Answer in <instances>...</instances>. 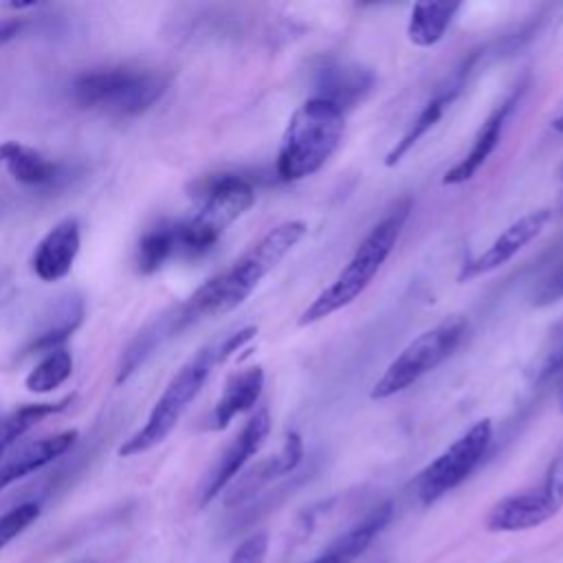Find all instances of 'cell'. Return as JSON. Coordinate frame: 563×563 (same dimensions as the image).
Segmentation results:
<instances>
[{
	"label": "cell",
	"instance_id": "cell-15",
	"mask_svg": "<svg viewBox=\"0 0 563 563\" xmlns=\"http://www.w3.org/2000/svg\"><path fill=\"white\" fill-rule=\"evenodd\" d=\"M559 510L541 488L526 490L497 501L486 517V528L490 532H521L545 523Z\"/></svg>",
	"mask_w": 563,
	"mask_h": 563
},
{
	"label": "cell",
	"instance_id": "cell-10",
	"mask_svg": "<svg viewBox=\"0 0 563 563\" xmlns=\"http://www.w3.org/2000/svg\"><path fill=\"white\" fill-rule=\"evenodd\" d=\"M268 433H271V413L266 407H262L246 420L242 431L235 435V440L224 449L216 466L209 471L202 484L200 506H207L209 501H213L242 473L244 464L260 451Z\"/></svg>",
	"mask_w": 563,
	"mask_h": 563
},
{
	"label": "cell",
	"instance_id": "cell-21",
	"mask_svg": "<svg viewBox=\"0 0 563 563\" xmlns=\"http://www.w3.org/2000/svg\"><path fill=\"white\" fill-rule=\"evenodd\" d=\"M84 299L79 295H66L62 297L51 312L44 325L29 339L22 354H37V352H51L57 350L81 323L84 319Z\"/></svg>",
	"mask_w": 563,
	"mask_h": 563
},
{
	"label": "cell",
	"instance_id": "cell-24",
	"mask_svg": "<svg viewBox=\"0 0 563 563\" xmlns=\"http://www.w3.org/2000/svg\"><path fill=\"white\" fill-rule=\"evenodd\" d=\"M178 255L176 251V235H174V222H158L156 227L147 229L139 244H136V271L141 275H152L158 268L165 266L167 260Z\"/></svg>",
	"mask_w": 563,
	"mask_h": 563
},
{
	"label": "cell",
	"instance_id": "cell-28",
	"mask_svg": "<svg viewBox=\"0 0 563 563\" xmlns=\"http://www.w3.org/2000/svg\"><path fill=\"white\" fill-rule=\"evenodd\" d=\"M266 552H268V534L266 532H255V534L246 537L235 548L229 563H264Z\"/></svg>",
	"mask_w": 563,
	"mask_h": 563
},
{
	"label": "cell",
	"instance_id": "cell-7",
	"mask_svg": "<svg viewBox=\"0 0 563 563\" xmlns=\"http://www.w3.org/2000/svg\"><path fill=\"white\" fill-rule=\"evenodd\" d=\"M490 440L493 422L488 418L475 422L468 431H464L449 449H444L431 464L420 471L416 479L418 499L429 506L438 501L444 493L460 486L484 460Z\"/></svg>",
	"mask_w": 563,
	"mask_h": 563
},
{
	"label": "cell",
	"instance_id": "cell-4",
	"mask_svg": "<svg viewBox=\"0 0 563 563\" xmlns=\"http://www.w3.org/2000/svg\"><path fill=\"white\" fill-rule=\"evenodd\" d=\"M165 88L167 81L158 73L106 66L75 75L70 81V99L79 108L132 117L152 108Z\"/></svg>",
	"mask_w": 563,
	"mask_h": 563
},
{
	"label": "cell",
	"instance_id": "cell-26",
	"mask_svg": "<svg viewBox=\"0 0 563 563\" xmlns=\"http://www.w3.org/2000/svg\"><path fill=\"white\" fill-rule=\"evenodd\" d=\"M73 374V354L64 347L51 350L42 356V361L26 374L24 385L33 394H48L66 383Z\"/></svg>",
	"mask_w": 563,
	"mask_h": 563
},
{
	"label": "cell",
	"instance_id": "cell-13",
	"mask_svg": "<svg viewBox=\"0 0 563 563\" xmlns=\"http://www.w3.org/2000/svg\"><path fill=\"white\" fill-rule=\"evenodd\" d=\"M523 90H526L523 84L517 86L499 106H495V110L486 117V121L477 130V134L473 139V145L466 152V156L462 161H457L451 169L444 172L442 185H462L479 172V167L488 161V156L497 147V143L501 139V132H504V125H506L508 117L512 114V110L519 106Z\"/></svg>",
	"mask_w": 563,
	"mask_h": 563
},
{
	"label": "cell",
	"instance_id": "cell-18",
	"mask_svg": "<svg viewBox=\"0 0 563 563\" xmlns=\"http://www.w3.org/2000/svg\"><path fill=\"white\" fill-rule=\"evenodd\" d=\"M185 328L178 319L176 308L158 314L156 319H152L143 330L136 332V336L128 343V347L123 350L119 365H117V385L125 383L134 372H139L145 361L156 354L165 341H169L172 336L180 334Z\"/></svg>",
	"mask_w": 563,
	"mask_h": 563
},
{
	"label": "cell",
	"instance_id": "cell-19",
	"mask_svg": "<svg viewBox=\"0 0 563 563\" xmlns=\"http://www.w3.org/2000/svg\"><path fill=\"white\" fill-rule=\"evenodd\" d=\"M468 68H471V64H464V66L460 68V73H457L446 86H442V88L422 106V110L418 112V117L413 119V123L407 128V132H405V134L396 141V145L387 152V156H385V165H387V167L398 165V163L402 161V156H407L409 150L442 119L444 110H446V108L453 103V99L460 95Z\"/></svg>",
	"mask_w": 563,
	"mask_h": 563
},
{
	"label": "cell",
	"instance_id": "cell-12",
	"mask_svg": "<svg viewBox=\"0 0 563 563\" xmlns=\"http://www.w3.org/2000/svg\"><path fill=\"white\" fill-rule=\"evenodd\" d=\"M0 165L7 167L13 180L40 191L62 189L73 174V167L66 163L53 161L42 152L15 141L0 143Z\"/></svg>",
	"mask_w": 563,
	"mask_h": 563
},
{
	"label": "cell",
	"instance_id": "cell-11",
	"mask_svg": "<svg viewBox=\"0 0 563 563\" xmlns=\"http://www.w3.org/2000/svg\"><path fill=\"white\" fill-rule=\"evenodd\" d=\"M303 457V442L297 431H288L284 438L282 449L251 466L249 471L240 473L229 486L224 495V506H242L251 501L266 484L292 473Z\"/></svg>",
	"mask_w": 563,
	"mask_h": 563
},
{
	"label": "cell",
	"instance_id": "cell-25",
	"mask_svg": "<svg viewBox=\"0 0 563 563\" xmlns=\"http://www.w3.org/2000/svg\"><path fill=\"white\" fill-rule=\"evenodd\" d=\"M73 402V396H66L57 402H33V405H22L15 411H11L7 418L0 420V457L40 420L64 411Z\"/></svg>",
	"mask_w": 563,
	"mask_h": 563
},
{
	"label": "cell",
	"instance_id": "cell-1",
	"mask_svg": "<svg viewBox=\"0 0 563 563\" xmlns=\"http://www.w3.org/2000/svg\"><path fill=\"white\" fill-rule=\"evenodd\" d=\"M308 227L301 220H286L260 238L240 260L224 273L207 279L178 306L185 328L205 319L231 312L238 308L257 284L299 244Z\"/></svg>",
	"mask_w": 563,
	"mask_h": 563
},
{
	"label": "cell",
	"instance_id": "cell-31",
	"mask_svg": "<svg viewBox=\"0 0 563 563\" xmlns=\"http://www.w3.org/2000/svg\"><path fill=\"white\" fill-rule=\"evenodd\" d=\"M257 334V328L255 325H244L240 328L238 332L229 334L227 339H222L220 343H216V356H218V363L227 361L233 352H238L244 343H249L253 336Z\"/></svg>",
	"mask_w": 563,
	"mask_h": 563
},
{
	"label": "cell",
	"instance_id": "cell-14",
	"mask_svg": "<svg viewBox=\"0 0 563 563\" xmlns=\"http://www.w3.org/2000/svg\"><path fill=\"white\" fill-rule=\"evenodd\" d=\"M81 244V229L75 218L57 222L35 246L31 268L42 282H57L66 277L75 264Z\"/></svg>",
	"mask_w": 563,
	"mask_h": 563
},
{
	"label": "cell",
	"instance_id": "cell-16",
	"mask_svg": "<svg viewBox=\"0 0 563 563\" xmlns=\"http://www.w3.org/2000/svg\"><path fill=\"white\" fill-rule=\"evenodd\" d=\"M374 86V73L365 66L350 64V62H328L319 68L317 77V95L339 110L354 108L363 101Z\"/></svg>",
	"mask_w": 563,
	"mask_h": 563
},
{
	"label": "cell",
	"instance_id": "cell-27",
	"mask_svg": "<svg viewBox=\"0 0 563 563\" xmlns=\"http://www.w3.org/2000/svg\"><path fill=\"white\" fill-rule=\"evenodd\" d=\"M40 517V504L26 501L4 515H0V550L7 548L18 534H22Z\"/></svg>",
	"mask_w": 563,
	"mask_h": 563
},
{
	"label": "cell",
	"instance_id": "cell-23",
	"mask_svg": "<svg viewBox=\"0 0 563 563\" xmlns=\"http://www.w3.org/2000/svg\"><path fill=\"white\" fill-rule=\"evenodd\" d=\"M391 517H394V504L391 501H385V504L376 506L356 526H352L347 532L336 537L328 545V550L334 552L345 563H352L354 559H358V554H363L367 550V545L391 521Z\"/></svg>",
	"mask_w": 563,
	"mask_h": 563
},
{
	"label": "cell",
	"instance_id": "cell-35",
	"mask_svg": "<svg viewBox=\"0 0 563 563\" xmlns=\"http://www.w3.org/2000/svg\"><path fill=\"white\" fill-rule=\"evenodd\" d=\"M552 128H554L556 132H561V134H563V114H561V117H556V119H552Z\"/></svg>",
	"mask_w": 563,
	"mask_h": 563
},
{
	"label": "cell",
	"instance_id": "cell-17",
	"mask_svg": "<svg viewBox=\"0 0 563 563\" xmlns=\"http://www.w3.org/2000/svg\"><path fill=\"white\" fill-rule=\"evenodd\" d=\"M77 440V431H59L40 440H33L18 451H13L4 462H0V490L9 484L35 473L37 468L51 464L59 455H64Z\"/></svg>",
	"mask_w": 563,
	"mask_h": 563
},
{
	"label": "cell",
	"instance_id": "cell-34",
	"mask_svg": "<svg viewBox=\"0 0 563 563\" xmlns=\"http://www.w3.org/2000/svg\"><path fill=\"white\" fill-rule=\"evenodd\" d=\"M563 365V350L556 354V358H554V363L548 367V374L552 372V367H561ZM561 409H563V394H561Z\"/></svg>",
	"mask_w": 563,
	"mask_h": 563
},
{
	"label": "cell",
	"instance_id": "cell-2",
	"mask_svg": "<svg viewBox=\"0 0 563 563\" xmlns=\"http://www.w3.org/2000/svg\"><path fill=\"white\" fill-rule=\"evenodd\" d=\"M411 213V198L398 200L363 238L350 262L339 271V275L303 308L297 323L312 325L328 319L336 310L350 306L376 277L389 253L394 251L402 227Z\"/></svg>",
	"mask_w": 563,
	"mask_h": 563
},
{
	"label": "cell",
	"instance_id": "cell-33",
	"mask_svg": "<svg viewBox=\"0 0 563 563\" xmlns=\"http://www.w3.org/2000/svg\"><path fill=\"white\" fill-rule=\"evenodd\" d=\"M308 563H345V561L339 559L334 552H330V550L325 548L317 559H312V561H308Z\"/></svg>",
	"mask_w": 563,
	"mask_h": 563
},
{
	"label": "cell",
	"instance_id": "cell-8",
	"mask_svg": "<svg viewBox=\"0 0 563 563\" xmlns=\"http://www.w3.org/2000/svg\"><path fill=\"white\" fill-rule=\"evenodd\" d=\"M189 196L196 202L191 216L222 235L255 202V187L242 174L220 172L194 180Z\"/></svg>",
	"mask_w": 563,
	"mask_h": 563
},
{
	"label": "cell",
	"instance_id": "cell-5",
	"mask_svg": "<svg viewBox=\"0 0 563 563\" xmlns=\"http://www.w3.org/2000/svg\"><path fill=\"white\" fill-rule=\"evenodd\" d=\"M216 363H218L216 345H207L198 350L167 383L161 398L154 402L145 424L119 446V455L121 457L139 455L161 444L172 433V429L176 427L185 409L191 405V400L200 394Z\"/></svg>",
	"mask_w": 563,
	"mask_h": 563
},
{
	"label": "cell",
	"instance_id": "cell-29",
	"mask_svg": "<svg viewBox=\"0 0 563 563\" xmlns=\"http://www.w3.org/2000/svg\"><path fill=\"white\" fill-rule=\"evenodd\" d=\"M563 299V262L561 266H556L541 284L539 288L534 290L532 295V303L537 308H545V306H552L556 301Z\"/></svg>",
	"mask_w": 563,
	"mask_h": 563
},
{
	"label": "cell",
	"instance_id": "cell-20",
	"mask_svg": "<svg viewBox=\"0 0 563 563\" xmlns=\"http://www.w3.org/2000/svg\"><path fill=\"white\" fill-rule=\"evenodd\" d=\"M264 389V369L260 365L246 367L238 374H233L224 389L222 396L218 398L213 413H211V429H227L231 420L249 409L260 400Z\"/></svg>",
	"mask_w": 563,
	"mask_h": 563
},
{
	"label": "cell",
	"instance_id": "cell-36",
	"mask_svg": "<svg viewBox=\"0 0 563 563\" xmlns=\"http://www.w3.org/2000/svg\"><path fill=\"white\" fill-rule=\"evenodd\" d=\"M561 178H563V167H561Z\"/></svg>",
	"mask_w": 563,
	"mask_h": 563
},
{
	"label": "cell",
	"instance_id": "cell-32",
	"mask_svg": "<svg viewBox=\"0 0 563 563\" xmlns=\"http://www.w3.org/2000/svg\"><path fill=\"white\" fill-rule=\"evenodd\" d=\"M24 20L22 18H7V20H0V46L15 40L22 31H24Z\"/></svg>",
	"mask_w": 563,
	"mask_h": 563
},
{
	"label": "cell",
	"instance_id": "cell-3",
	"mask_svg": "<svg viewBox=\"0 0 563 563\" xmlns=\"http://www.w3.org/2000/svg\"><path fill=\"white\" fill-rule=\"evenodd\" d=\"M345 132V112L334 103L310 97L290 117L275 161L282 183H297L319 172L339 150Z\"/></svg>",
	"mask_w": 563,
	"mask_h": 563
},
{
	"label": "cell",
	"instance_id": "cell-30",
	"mask_svg": "<svg viewBox=\"0 0 563 563\" xmlns=\"http://www.w3.org/2000/svg\"><path fill=\"white\" fill-rule=\"evenodd\" d=\"M541 490L548 495V499L554 506H563V446L556 451V455L552 457L545 477H543V486Z\"/></svg>",
	"mask_w": 563,
	"mask_h": 563
},
{
	"label": "cell",
	"instance_id": "cell-9",
	"mask_svg": "<svg viewBox=\"0 0 563 563\" xmlns=\"http://www.w3.org/2000/svg\"><path fill=\"white\" fill-rule=\"evenodd\" d=\"M552 211L550 209H537L530 211L515 222H510L479 255L473 260L464 262L460 268L457 279L460 282H471L475 277H482L486 273H493L508 264L519 251H523L534 238H539L550 222Z\"/></svg>",
	"mask_w": 563,
	"mask_h": 563
},
{
	"label": "cell",
	"instance_id": "cell-22",
	"mask_svg": "<svg viewBox=\"0 0 563 563\" xmlns=\"http://www.w3.org/2000/svg\"><path fill=\"white\" fill-rule=\"evenodd\" d=\"M460 7V2H416L407 22L409 42L420 48L438 44L444 37L446 29L451 26Z\"/></svg>",
	"mask_w": 563,
	"mask_h": 563
},
{
	"label": "cell",
	"instance_id": "cell-6",
	"mask_svg": "<svg viewBox=\"0 0 563 563\" xmlns=\"http://www.w3.org/2000/svg\"><path fill=\"white\" fill-rule=\"evenodd\" d=\"M468 332V319L462 314H451L435 323L433 328L418 334L378 376L372 385L369 398L385 400L418 383L424 374L435 369L446 361Z\"/></svg>",
	"mask_w": 563,
	"mask_h": 563
}]
</instances>
